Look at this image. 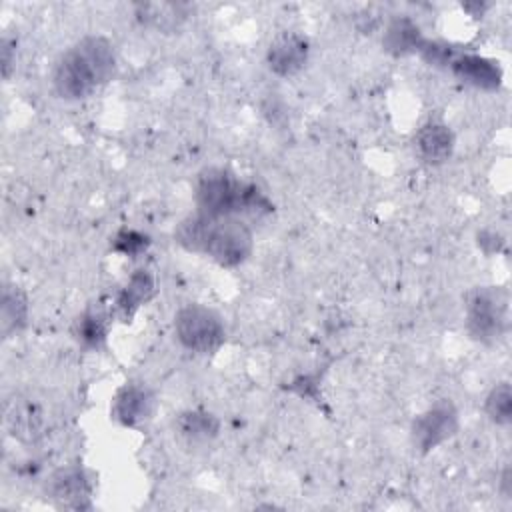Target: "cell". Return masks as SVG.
Wrapping results in <instances>:
<instances>
[{
  "label": "cell",
  "instance_id": "obj_6",
  "mask_svg": "<svg viewBox=\"0 0 512 512\" xmlns=\"http://www.w3.org/2000/svg\"><path fill=\"white\" fill-rule=\"evenodd\" d=\"M458 430V414L450 402H440L412 422V442L420 452H430Z\"/></svg>",
  "mask_w": 512,
  "mask_h": 512
},
{
  "label": "cell",
  "instance_id": "obj_15",
  "mask_svg": "<svg viewBox=\"0 0 512 512\" xmlns=\"http://www.w3.org/2000/svg\"><path fill=\"white\" fill-rule=\"evenodd\" d=\"M424 38L416 22L410 18H396L384 34V48L396 56H404L410 52H418Z\"/></svg>",
  "mask_w": 512,
  "mask_h": 512
},
{
  "label": "cell",
  "instance_id": "obj_18",
  "mask_svg": "<svg viewBox=\"0 0 512 512\" xmlns=\"http://www.w3.org/2000/svg\"><path fill=\"white\" fill-rule=\"evenodd\" d=\"M484 412L494 424H500V426L510 424V420H512V390H510L508 382H500L488 392V396L484 400Z\"/></svg>",
  "mask_w": 512,
  "mask_h": 512
},
{
  "label": "cell",
  "instance_id": "obj_10",
  "mask_svg": "<svg viewBox=\"0 0 512 512\" xmlns=\"http://www.w3.org/2000/svg\"><path fill=\"white\" fill-rule=\"evenodd\" d=\"M154 408L152 392L142 384H124L112 400V418L122 426H138Z\"/></svg>",
  "mask_w": 512,
  "mask_h": 512
},
{
  "label": "cell",
  "instance_id": "obj_2",
  "mask_svg": "<svg viewBox=\"0 0 512 512\" xmlns=\"http://www.w3.org/2000/svg\"><path fill=\"white\" fill-rule=\"evenodd\" d=\"M174 236L182 248L202 252L226 268L242 264L254 246L252 230L236 216L196 212L178 224Z\"/></svg>",
  "mask_w": 512,
  "mask_h": 512
},
{
  "label": "cell",
  "instance_id": "obj_13",
  "mask_svg": "<svg viewBox=\"0 0 512 512\" xmlns=\"http://www.w3.org/2000/svg\"><path fill=\"white\" fill-rule=\"evenodd\" d=\"M28 318V298L26 294L14 286L6 284L2 290L0 300V330L4 338H10L12 334L20 332L26 326Z\"/></svg>",
  "mask_w": 512,
  "mask_h": 512
},
{
  "label": "cell",
  "instance_id": "obj_17",
  "mask_svg": "<svg viewBox=\"0 0 512 512\" xmlns=\"http://www.w3.org/2000/svg\"><path fill=\"white\" fill-rule=\"evenodd\" d=\"M138 18L144 24H150L158 30H174L180 26V22L186 18L184 8L176 4H140L138 6Z\"/></svg>",
  "mask_w": 512,
  "mask_h": 512
},
{
  "label": "cell",
  "instance_id": "obj_22",
  "mask_svg": "<svg viewBox=\"0 0 512 512\" xmlns=\"http://www.w3.org/2000/svg\"><path fill=\"white\" fill-rule=\"evenodd\" d=\"M502 488H504V494L508 496L510 494V470L508 468L502 474Z\"/></svg>",
  "mask_w": 512,
  "mask_h": 512
},
{
  "label": "cell",
  "instance_id": "obj_21",
  "mask_svg": "<svg viewBox=\"0 0 512 512\" xmlns=\"http://www.w3.org/2000/svg\"><path fill=\"white\" fill-rule=\"evenodd\" d=\"M12 48H14V42L12 40H8V38H4L2 40V72H4V76H8L10 74V66H12Z\"/></svg>",
  "mask_w": 512,
  "mask_h": 512
},
{
  "label": "cell",
  "instance_id": "obj_5",
  "mask_svg": "<svg viewBox=\"0 0 512 512\" xmlns=\"http://www.w3.org/2000/svg\"><path fill=\"white\" fill-rule=\"evenodd\" d=\"M466 324L472 338L480 342H494L506 330L508 298L500 288H476L466 306Z\"/></svg>",
  "mask_w": 512,
  "mask_h": 512
},
{
  "label": "cell",
  "instance_id": "obj_8",
  "mask_svg": "<svg viewBox=\"0 0 512 512\" xmlns=\"http://www.w3.org/2000/svg\"><path fill=\"white\" fill-rule=\"evenodd\" d=\"M308 40L296 32L278 34L266 52L268 68L278 76H292L300 72L308 60Z\"/></svg>",
  "mask_w": 512,
  "mask_h": 512
},
{
  "label": "cell",
  "instance_id": "obj_3",
  "mask_svg": "<svg viewBox=\"0 0 512 512\" xmlns=\"http://www.w3.org/2000/svg\"><path fill=\"white\" fill-rule=\"evenodd\" d=\"M198 212L208 216H236L240 212L266 214L272 210L258 186L248 184L222 168L200 174L196 184Z\"/></svg>",
  "mask_w": 512,
  "mask_h": 512
},
{
  "label": "cell",
  "instance_id": "obj_11",
  "mask_svg": "<svg viewBox=\"0 0 512 512\" xmlns=\"http://www.w3.org/2000/svg\"><path fill=\"white\" fill-rule=\"evenodd\" d=\"M414 148L420 160L426 164H442L454 152V134L448 124L440 120H428L414 136Z\"/></svg>",
  "mask_w": 512,
  "mask_h": 512
},
{
  "label": "cell",
  "instance_id": "obj_14",
  "mask_svg": "<svg viewBox=\"0 0 512 512\" xmlns=\"http://www.w3.org/2000/svg\"><path fill=\"white\" fill-rule=\"evenodd\" d=\"M218 418L206 410H186L176 418L178 434L190 444H202L218 434Z\"/></svg>",
  "mask_w": 512,
  "mask_h": 512
},
{
  "label": "cell",
  "instance_id": "obj_7",
  "mask_svg": "<svg viewBox=\"0 0 512 512\" xmlns=\"http://www.w3.org/2000/svg\"><path fill=\"white\" fill-rule=\"evenodd\" d=\"M48 496L62 508H90L92 484L88 472L82 466L58 468L46 484Z\"/></svg>",
  "mask_w": 512,
  "mask_h": 512
},
{
  "label": "cell",
  "instance_id": "obj_12",
  "mask_svg": "<svg viewBox=\"0 0 512 512\" xmlns=\"http://www.w3.org/2000/svg\"><path fill=\"white\" fill-rule=\"evenodd\" d=\"M154 296V278L148 270L140 268L132 272V276L126 280V284L120 288L116 296V312L124 322H128L136 310L146 304Z\"/></svg>",
  "mask_w": 512,
  "mask_h": 512
},
{
  "label": "cell",
  "instance_id": "obj_20",
  "mask_svg": "<svg viewBox=\"0 0 512 512\" xmlns=\"http://www.w3.org/2000/svg\"><path fill=\"white\" fill-rule=\"evenodd\" d=\"M148 244H150V240H148L146 234H142L138 230H132V228H124L114 236L112 250L136 258L140 252H144L148 248Z\"/></svg>",
  "mask_w": 512,
  "mask_h": 512
},
{
  "label": "cell",
  "instance_id": "obj_1",
  "mask_svg": "<svg viewBox=\"0 0 512 512\" xmlns=\"http://www.w3.org/2000/svg\"><path fill=\"white\" fill-rule=\"evenodd\" d=\"M116 74V52L104 36H84L56 62L52 84L64 100H84Z\"/></svg>",
  "mask_w": 512,
  "mask_h": 512
},
{
  "label": "cell",
  "instance_id": "obj_16",
  "mask_svg": "<svg viewBox=\"0 0 512 512\" xmlns=\"http://www.w3.org/2000/svg\"><path fill=\"white\" fill-rule=\"evenodd\" d=\"M108 328H110L108 314L100 308H90L78 316L74 334H76L78 342L84 344L86 348H100L106 342Z\"/></svg>",
  "mask_w": 512,
  "mask_h": 512
},
{
  "label": "cell",
  "instance_id": "obj_9",
  "mask_svg": "<svg viewBox=\"0 0 512 512\" xmlns=\"http://www.w3.org/2000/svg\"><path fill=\"white\" fill-rule=\"evenodd\" d=\"M446 68H450L460 80H464L476 88L496 90L502 82V70H500L498 62L488 60L478 54L462 52L458 48H454Z\"/></svg>",
  "mask_w": 512,
  "mask_h": 512
},
{
  "label": "cell",
  "instance_id": "obj_19",
  "mask_svg": "<svg viewBox=\"0 0 512 512\" xmlns=\"http://www.w3.org/2000/svg\"><path fill=\"white\" fill-rule=\"evenodd\" d=\"M8 426L14 436L22 440H32L40 434V414L30 404H14L12 412L8 414Z\"/></svg>",
  "mask_w": 512,
  "mask_h": 512
},
{
  "label": "cell",
  "instance_id": "obj_4",
  "mask_svg": "<svg viewBox=\"0 0 512 512\" xmlns=\"http://www.w3.org/2000/svg\"><path fill=\"white\" fill-rule=\"evenodd\" d=\"M174 332L178 342L196 354L216 352L226 338L222 318L202 304L182 306L174 316Z\"/></svg>",
  "mask_w": 512,
  "mask_h": 512
}]
</instances>
